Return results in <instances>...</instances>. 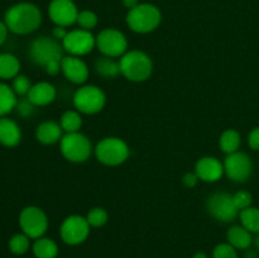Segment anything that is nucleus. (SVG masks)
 I'll return each instance as SVG.
<instances>
[{
	"mask_svg": "<svg viewBox=\"0 0 259 258\" xmlns=\"http://www.w3.org/2000/svg\"><path fill=\"white\" fill-rule=\"evenodd\" d=\"M4 23L8 29L15 34L25 35L33 33L42 23V13L32 3H19L7 10Z\"/></svg>",
	"mask_w": 259,
	"mask_h": 258,
	"instance_id": "nucleus-1",
	"label": "nucleus"
},
{
	"mask_svg": "<svg viewBox=\"0 0 259 258\" xmlns=\"http://www.w3.org/2000/svg\"><path fill=\"white\" fill-rule=\"evenodd\" d=\"M121 75L133 82H143L153 72V61L146 52L132 50L124 53L119 60Z\"/></svg>",
	"mask_w": 259,
	"mask_h": 258,
	"instance_id": "nucleus-2",
	"label": "nucleus"
},
{
	"mask_svg": "<svg viewBox=\"0 0 259 258\" xmlns=\"http://www.w3.org/2000/svg\"><path fill=\"white\" fill-rule=\"evenodd\" d=\"M126 24L133 32L146 34L158 28L161 24V10L153 4H139L126 14Z\"/></svg>",
	"mask_w": 259,
	"mask_h": 258,
	"instance_id": "nucleus-3",
	"label": "nucleus"
},
{
	"mask_svg": "<svg viewBox=\"0 0 259 258\" xmlns=\"http://www.w3.org/2000/svg\"><path fill=\"white\" fill-rule=\"evenodd\" d=\"M63 52L60 40L48 35H40L33 39L28 51L32 62L43 68L52 61H62Z\"/></svg>",
	"mask_w": 259,
	"mask_h": 258,
	"instance_id": "nucleus-4",
	"label": "nucleus"
},
{
	"mask_svg": "<svg viewBox=\"0 0 259 258\" xmlns=\"http://www.w3.org/2000/svg\"><path fill=\"white\" fill-rule=\"evenodd\" d=\"M131 149L123 139L118 137H106L95 147V156L105 166H120L129 158Z\"/></svg>",
	"mask_w": 259,
	"mask_h": 258,
	"instance_id": "nucleus-5",
	"label": "nucleus"
},
{
	"mask_svg": "<svg viewBox=\"0 0 259 258\" xmlns=\"http://www.w3.org/2000/svg\"><path fill=\"white\" fill-rule=\"evenodd\" d=\"M60 149L62 156L73 163L86 162L93 153L90 139L81 132L63 134L60 142Z\"/></svg>",
	"mask_w": 259,
	"mask_h": 258,
	"instance_id": "nucleus-6",
	"label": "nucleus"
},
{
	"mask_svg": "<svg viewBox=\"0 0 259 258\" xmlns=\"http://www.w3.org/2000/svg\"><path fill=\"white\" fill-rule=\"evenodd\" d=\"M72 103L76 110L81 114L94 115L104 109L106 104V95L99 86L83 85L76 90Z\"/></svg>",
	"mask_w": 259,
	"mask_h": 258,
	"instance_id": "nucleus-7",
	"label": "nucleus"
},
{
	"mask_svg": "<svg viewBox=\"0 0 259 258\" xmlns=\"http://www.w3.org/2000/svg\"><path fill=\"white\" fill-rule=\"evenodd\" d=\"M19 225L22 232L30 239L43 237L48 229V218L38 206H27L20 211Z\"/></svg>",
	"mask_w": 259,
	"mask_h": 258,
	"instance_id": "nucleus-8",
	"label": "nucleus"
},
{
	"mask_svg": "<svg viewBox=\"0 0 259 258\" xmlns=\"http://www.w3.org/2000/svg\"><path fill=\"white\" fill-rule=\"evenodd\" d=\"M96 47L103 56L118 58L128 52V40L120 30L106 28L96 35Z\"/></svg>",
	"mask_w": 259,
	"mask_h": 258,
	"instance_id": "nucleus-9",
	"label": "nucleus"
},
{
	"mask_svg": "<svg viewBox=\"0 0 259 258\" xmlns=\"http://www.w3.org/2000/svg\"><path fill=\"white\" fill-rule=\"evenodd\" d=\"M206 210L214 219L222 223H230L239 215L233 195L228 192H215L206 200Z\"/></svg>",
	"mask_w": 259,
	"mask_h": 258,
	"instance_id": "nucleus-10",
	"label": "nucleus"
},
{
	"mask_svg": "<svg viewBox=\"0 0 259 258\" xmlns=\"http://www.w3.org/2000/svg\"><path fill=\"white\" fill-rule=\"evenodd\" d=\"M61 45H62L63 51L68 55L82 57L93 52L94 48L96 47V37L90 30L78 28V29L70 30Z\"/></svg>",
	"mask_w": 259,
	"mask_h": 258,
	"instance_id": "nucleus-11",
	"label": "nucleus"
},
{
	"mask_svg": "<svg viewBox=\"0 0 259 258\" xmlns=\"http://www.w3.org/2000/svg\"><path fill=\"white\" fill-rule=\"evenodd\" d=\"M90 224L81 215H70L60 228L61 239L68 245H77L85 242L90 234Z\"/></svg>",
	"mask_w": 259,
	"mask_h": 258,
	"instance_id": "nucleus-12",
	"label": "nucleus"
},
{
	"mask_svg": "<svg viewBox=\"0 0 259 258\" xmlns=\"http://www.w3.org/2000/svg\"><path fill=\"white\" fill-rule=\"evenodd\" d=\"M223 164L225 175L234 182H245L253 171V162L245 152L227 154Z\"/></svg>",
	"mask_w": 259,
	"mask_h": 258,
	"instance_id": "nucleus-13",
	"label": "nucleus"
},
{
	"mask_svg": "<svg viewBox=\"0 0 259 258\" xmlns=\"http://www.w3.org/2000/svg\"><path fill=\"white\" fill-rule=\"evenodd\" d=\"M78 9L72 0H52L48 7V15L56 25L70 27L77 22Z\"/></svg>",
	"mask_w": 259,
	"mask_h": 258,
	"instance_id": "nucleus-14",
	"label": "nucleus"
},
{
	"mask_svg": "<svg viewBox=\"0 0 259 258\" xmlns=\"http://www.w3.org/2000/svg\"><path fill=\"white\" fill-rule=\"evenodd\" d=\"M61 72L70 82L82 85L89 78V67L81 57L76 56H63L61 61Z\"/></svg>",
	"mask_w": 259,
	"mask_h": 258,
	"instance_id": "nucleus-15",
	"label": "nucleus"
},
{
	"mask_svg": "<svg viewBox=\"0 0 259 258\" xmlns=\"http://www.w3.org/2000/svg\"><path fill=\"white\" fill-rule=\"evenodd\" d=\"M195 172L199 179L204 182H217L223 177L224 164L217 157L205 156L197 159L195 164Z\"/></svg>",
	"mask_w": 259,
	"mask_h": 258,
	"instance_id": "nucleus-16",
	"label": "nucleus"
},
{
	"mask_svg": "<svg viewBox=\"0 0 259 258\" xmlns=\"http://www.w3.org/2000/svg\"><path fill=\"white\" fill-rule=\"evenodd\" d=\"M56 96H57V90H56L55 86L52 83L47 82V81H42V82H37L32 85L27 98L35 106H46L53 103Z\"/></svg>",
	"mask_w": 259,
	"mask_h": 258,
	"instance_id": "nucleus-17",
	"label": "nucleus"
},
{
	"mask_svg": "<svg viewBox=\"0 0 259 258\" xmlns=\"http://www.w3.org/2000/svg\"><path fill=\"white\" fill-rule=\"evenodd\" d=\"M63 131L61 128L60 123L53 120H46L40 123L35 129V138L39 143L46 146H52V144L61 142L63 137Z\"/></svg>",
	"mask_w": 259,
	"mask_h": 258,
	"instance_id": "nucleus-18",
	"label": "nucleus"
},
{
	"mask_svg": "<svg viewBox=\"0 0 259 258\" xmlns=\"http://www.w3.org/2000/svg\"><path fill=\"white\" fill-rule=\"evenodd\" d=\"M22 141V131L13 119L0 118V143L5 147H15Z\"/></svg>",
	"mask_w": 259,
	"mask_h": 258,
	"instance_id": "nucleus-19",
	"label": "nucleus"
},
{
	"mask_svg": "<svg viewBox=\"0 0 259 258\" xmlns=\"http://www.w3.org/2000/svg\"><path fill=\"white\" fill-rule=\"evenodd\" d=\"M228 243L235 249H248L253 243L252 233L245 229L243 225H233L227 233Z\"/></svg>",
	"mask_w": 259,
	"mask_h": 258,
	"instance_id": "nucleus-20",
	"label": "nucleus"
},
{
	"mask_svg": "<svg viewBox=\"0 0 259 258\" xmlns=\"http://www.w3.org/2000/svg\"><path fill=\"white\" fill-rule=\"evenodd\" d=\"M94 68H95V72L105 80L116 78L119 75H121L119 61H116L115 58L106 57V56L99 57L94 63Z\"/></svg>",
	"mask_w": 259,
	"mask_h": 258,
	"instance_id": "nucleus-21",
	"label": "nucleus"
},
{
	"mask_svg": "<svg viewBox=\"0 0 259 258\" xmlns=\"http://www.w3.org/2000/svg\"><path fill=\"white\" fill-rule=\"evenodd\" d=\"M20 62L12 53H0V78L9 80L19 75Z\"/></svg>",
	"mask_w": 259,
	"mask_h": 258,
	"instance_id": "nucleus-22",
	"label": "nucleus"
},
{
	"mask_svg": "<svg viewBox=\"0 0 259 258\" xmlns=\"http://www.w3.org/2000/svg\"><path fill=\"white\" fill-rule=\"evenodd\" d=\"M32 250L35 258H56L58 254V245L51 238L40 237L35 239Z\"/></svg>",
	"mask_w": 259,
	"mask_h": 258,
	"instance_id": "nucleus-23",
	"label": "nucleus"
},
{
	"mask_svg": "<svg viewBox=\"0 0 259 258\" xmlns=\"http://www.w3.org/2000/svg\"><path fill=\"white\" fill-rule=\"evenodd\" d=\"M240 143H242V138H240L239 132L235 129H227L223 132L219 139V147L225 154H232L239 151Z\"/></svg>",
	"mask_w": 259,
	"mask_h": 258,
	"instance_id": "nucleus-24",
	"label": "nucleus"
},
{
	"mask_svg": "<svg viewBox=\"0 0 259 258\" xmlns=\"http://www.w3.org/2000/svg\"><path fill=\"white\" fill-rule=\"evenodd\" d=\"M17 103L18 99L13 89L7 83L0 82V118L13 111V109L17 106Z\"/></svg>",
	"mask_w": 259,
	"mask_h": 258,
	"instance_id": "nucleus-25",
	"label": "nucleus"
},
{
	"mask_svg": "<svg viewBox=\"0 0 259 258\" xmlns=\"http://www.w3.org/2000/svg\"><path fill=\"white\" fill-rule=\"evenodd\" d=\"M60 125L65 133H76L82 126V116L77 110H67L60 119Z\"/></svg>",
	"mask_w": 259,
	"mask_h": 258,
	"instance_id": "nucleus-26",
	"label": "nucleus"
},
{
	"mask_svg": "<svg viewBox=\"0 0 259 258\" xmlns=\"http://www.w3.org/2000/svg\"><path fill=\"white\" fill-rule=\"evenodd\" d=\"M239 219L243 227L250 233H259V209L258 207H247L239 212Z\"/></svg>",
	"mask_w": 259,
	"mask_h": 258,
	"instance_id": "nucleus-27",
	"label": "nucleus"
},
{
	"mask_svg": "<svg viewBox=\"0 0 259 258\" xmlns=\"http://www.w3.org/2000/svg\"><path fill=\"white\" fill-rule=\"evenodd\" d=\"M29 245H30V238L28 237V235H25L24 233L13 235L9 240L10 252L18 255H22L24 254V253H27V250L29 249Z\"/></svg>",
	"mask_w": 259,
	"mask_h": 258,
	"instance_id": "nucleus-28",
	"label": "nucleus"
},
{
	"mask_svg": "<svg viewBox=\"0 0 259 258\" xmlns=\"http://www.w3.org/2000/svg\"><path fill=\"white\" fill-rule=\"evenodd\" d=\"M109 219V214L104 207L96 206L93 207L86 215V220L93 228H101L106 224Z\"/></svg>",
	"mask_w": 259,
	"mask_h": 258,
	"instance_id": "nucleus-29",
	"label": "nucleus"
},
{
	"mask_svg": "<svg viewBox=\"0 0 259 258\" xmlns=\"http://www.w3.org/2000/svg\"><path fill=\"white\" fill-rule=\"evenodd\" d=\"M76 23L80 25L81 29L91 30L98 25V15L91 12V10H81L78 13L77 22Z\"/></svg>",
	"mask_w": 259,
	"mask_h": 258,
	"instance_id": "nucleus-30",
	"label": "nucleus"
},
{
	"mask_svg": "<svg viewBox=\"0 0 259 258\" xmlns=\"http://www.w3.org/2000/svg\"><path fill=\"white\" fill-rule=\"evenodd\" d=\"M30 88H32V83H30V80L27 77V76L18 75L13 78L12 89L17 96L28 95Z\"/></svg>",
	"mask_w": 259,
	"mask_h": 258,
	"instance_id": "nucleus-31",
	"label": "nucleus"
},
{
	"mask_svg": "<svg viewBox=\"0 0 259 258\" xmlns=\"http://www.w3.org/2000/svg\"><path fill=\"white\" fill-rule=\"evenodd\" d=\"M212 258H238V253L229 243H220L214 248Z\"/></svg>",
	"mask_w": 259,
	"mask_h": 258,
	"instance_id": "nucleus-32",
	"label": "nucleus"
},
{
	"mask_svg": "<svg viewBox=\"0 0 259 258\" xmlns=\"http://www.w3.org/2000/svg\"><path fill=\"white\" fill-rule=\"evenodd\" d=\"M233 200H234L235 206L238 207V210H239L240 212L242 210L247 209V207H250V205H252V201H253V197L250 192L245 191V190H240V191L235 192V194L233 195Z\"/></svg>",
	"mask_w": 259,
	"mask_h": 258,
	"instance_id": "nucleus-33",
	"label": "nucleus"
},
{
	"mask_svg": "<svg viewBox=\"0 0 259 258\" xmlns=\"http://www.w3.org/2000/svg\"><path fill=\"white\" fill-rule=\"evenodd\" d=\"M15 110H17L18 115L22 116V118H29V116L34 114L35 105L28 98H23L18 100Z\"/></svg>",
	"mask_w": 259,
	"mask_h": 258,
	"instance_id": "nucleus-34",
	"label": "nucleus"
},
{
	"mask_svg": "<svg viewBox=\"0 0 259 258\" xmlns=\"http://www.w3.org/2000/svg\"><path fill=\"white\" fill-rule=\"evenodd\" d=\"M248 146L253 151H259V126H255L254 129H252V132L248 136Z\"/></svg>",
	"mask_w": 259,
	"mask_h": 258,
	"instance_id": "nucleus-35",
	"label": "nucleus"
},
{
	"mask_svg": "<svg viewBox=\"0 0 259 258\" xmlns=\"http://www.w3.org/2000/svg\"><path fill=\"white\" fill-rule=\"evenodd\" d=\"M200 181L199 176L196 175V172H187L186 175L184 176V179H182V182H184V185L186 187H190V189H192V187H195L197 185V182Z\"/></svg>",
	"mask_w": 259,
	"mask_h": 258,
	"instance_id": "nucleus-36",
	"label": "nucleus"
},
{
	"mask_svg": "<svg viewBox=\"0 0 259 258\" xmlns=\"http://www.w3.org/2000/svg\"><path fill=\"white\" fill-rule=\"evenodd\" d=\"M45 71L47 75L56 76L61 72V61H52L45 67Z\"/></svg>",
	"mask_w": 259,
	"mask_h": 258,
	"instance_id": "nucleus-37",
	"label": "nucleus"
},
{
	"mask_svg": "<svg viewBox=\"0 0 259 258\" xmlns=\"http://www.w3.org/2000/svg\"><path fill=\"white\" fill-rule=\"evenodd\" d=\"M67 33H68V30H66L65 27H60V25H56V27L53 28V30H52V37L55 38V39L62 42V40L65 39L66 35H67Z\"/></svg>",
	"mask_w": 259,
	"mask_h": 258,
	"instance_id": "nucleus-38",
	"label": "nucleus"
},
{
	"mask_svg": "<svg viewBox=\"0 0 259 258\" xmlns=\"http://www.w3.org/2000/svg\"><path fill=\"white\" fill-rule=\"evenodd\" d=\"M8 27L4 22H0V46L7 40L8 37Z\"/></svg>",
	"mask_w": 259,
	"mask_h": 258,
	"instance_id": "nucleus-39",
	"label": "nucleus"
},
{
	"mask_svg": "<svg viewBox=\"0 0 259 258\" xmlns=\"http://www.w3.org/2000/svg\"><path fill=\"white\" fill-rule=\"evenodd\" d=\"M123 4H124V7L128 8V9L131 10V9H133V8L138 7L139 0H123Z\"/></svg>",
	"mask_w": 259,
	"mask_h": 258,
	"instance_id": "nucleus-40",
	"label": "nucleus"
},
{
	"mask_svg": "<svg viewBox=\"0 0 259 258\" xmlns=\"http://www.w3.org/2000/svg\"><path fill=\"white\" fill-rule=\"evenodd\" d=\"M244 258H257V252L255 250H247Z\"/></svg>",
	"mask_w": 259,
	"mask_h": 258,
	"instance_id": "nucleus-41",
	"label": "nucleus"
},
{
	"mask_svg": "<svg viewBox=\"0 0 259 258\" xmlns=\"http://www.w3.org/2000/svg\"><path fill=\"white\" fill-rule=\"evenodd\" d=\"M192 258H207V255L205 254L204 252H197V253H195L194 257Z\"/></svg>",
	"mask_w": 259,
	"mask_h": 258,
	"instance_id": "nucleus-42",
	"label": "nucleus"
},
{
	"mask_svg": "<svg viewBox=\"0 0 259 258\" xmlns=\"http://www.w3.org/2000/svg\"><path fill=\"white\" fill-rule=\"evenodd\" d=\"M254 243H255V247L258 248L259 249V233L257 234V237H255V239H254Z\"/></svg>",
	"mask_w": 259,
	"mask_h": 258,
	"instance_id": "nucleus-43",
	"label": "nucleus"
}]
</instances>
